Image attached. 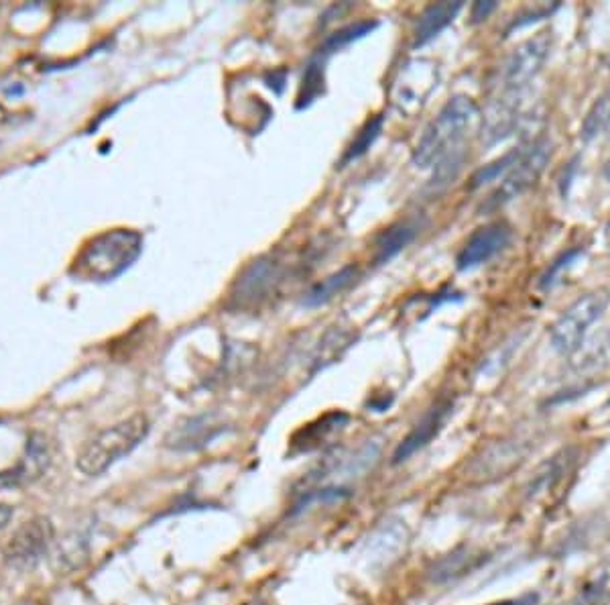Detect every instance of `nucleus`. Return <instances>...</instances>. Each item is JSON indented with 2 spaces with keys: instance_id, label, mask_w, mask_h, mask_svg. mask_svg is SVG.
Returning <instances> with one entry per match:
<instances>
[{
  "instance_id": "f257e3e1",
  "label": "nucleus",
  "mask_w": 610,
  "mask_h": 605,
  "mask_svg": "<svg viewBox=\"0 0 610 605\" xmlns=\"http://www.w3.org/2000/svg\"><path fill=\"white\" fill-rule=\"evenodd\" d=\"M478 119L481 109L474 98L452 96L423 131L422 139L413 151V163L422 170H430L460 156V147L466 141L470 131L476 127Z\"/></svg>"
},
{
  "instance_id": "f03ea898",
  "label": "nucleus",
  "mask_w": 610,
  "mask_h": 605,
  "mask_svg": "<svg viewBox=\"0 0 610 605\" xmlns=\"http://www.w3.org/2000/svg\"><path fill=\"white\" fill-rule=\"evenodd\" d=\"M142 237L130 229H114L90 240L76 257L74 273L90 282H110L141 256Z\"/></svg>"
},
{
  "instance_id": "7ed1b4c3",
  "label": "nucleus",
  "mask_w": 610,
  "mask_h": 605,
  "mask_svg": "<svg viewBox=\"0 0 610 605\" xmlns=\"http://www.w3.org/2000/svg\"><path fill=\"white\" fill-rule=\"evenodd\" d=\"M151 432V422L145 415H133L95 434L78 450L76 467L88 478L107 473L112 465L130 455Z\"/></svg>"
},
{
  "instance_id": "20e7f679",
  "label": "nucleus",
  "mask_w": 610,
  "mask_h": 605,
  "mask_svg": "<svg viewBox=\"0 0 610 605\" xmlns=\"http://www.w3.org/2000/svg\"><path fill=\"white\" fill-rule=\"evenodd\" d=\"M549 51H551L549 33H537L535 37H530L527 41L516 46L499 67L495 96L527 95L533 81L548 62Z\"/></svg>"
},
{
  "instance_id": "39448f33",
  "label": "nucleus",
  "mask_w": 610,
  "mask_h": 605,
  "mask_svg": "<svg viewBox=\"0 0 610 605\" xmlns=\"http://www.w3.org/2000/svg\"><path fill=\"white\" fill-rule=\"evenodd\" d=\"M609 289H595L570 304L551 326V345L562 355H572L586 341V333L609 308Z\"/></svg>"
},
{
  "instance_id": "423d86ee",
  "label": "nucleus",
  "mask_w": 610,
  "mask_h": 605,
  "mask_svg": "<svg viewBox=\"0 0 610 605\" xmlns=\"http://www.w3.org/2000/svg\"><path fill=\"white\" fill-rule=\"evenodd\" d=\"M551 144L544 137H537L527 145H521V153L515 163L509 168V172L502 175L499 188L493 192V196L486 202V210L502 207L525 192L532 190L537 180L546 172V165L551 160Z\"/></svg>"
},
{
  "instance_id": "0eeeda50",
  "label": "nucleus",
  "mask_w": 610,
  "mask_h": 605,
  "mask_svg": "<svg viewBox=\"0 0 610 605\" xmlns=\"http://www.w3.org/2000/svg\"><path fill=\"white\" fill-rule=\"evenodd\" d=\"M282 266L273 257H259L238 275L231 289L228 306L235 310H254L277 292L282 284Z\"/></svg>"
},
{
  "instance_id": "6e6552de",
  "label": "nucleus",
  "mask_w": 610,
  "mask_h": 605,
  "mask_svg": "<svg viewBox=\"0 0 610 605\" xmlns=\"http://www.w3.org/2000/svg\"><path fill=\"white\" fill-rule=\"evenodd\" d=\"M439 82L438 65L430 60H411L407 62L399 76L393 82V107L406 116H413L422 111L430 95L436 90Z\"/></svg>"
},
{
  "instance_id": "1a4fd4ad",
  "label": "nucleus",
  "mask_w": 610,
  "mask_h": 605,
  "mask_svg": "<svg viewBox=\"0 0 610 605\" xmlns=\"http://www.w3.org/2000/svg\"><path fill=\"white\" fill-rule=\"evenodd\" d=\"M55 539V530L46 516H35L23 522L2 546V557L13 567H35L48 555Z\"/></svg>"
},
{
  "instance_id": "9d476101",
  "label": "nucleus",
  "mask_w": 610,
  "mask_h": 605,
  "mask_svg": "<svg viewBox=\"0 0 610 605\" xmlns=\"http://www.w3.org/2000/svg\"><path fill=\"white\" fill-rule=\"evenodd\" d=\"M511 237H513L511 226L502 221L476 229L458 254L456 259L458 270L469 271L485 266L493 257L499 256L509 247Z\"/></svg>"
},
{
  "instance_id": "9b49d317",
  "label": "nucleus",
  "mask_w": 610,
  "mask_h": 605,
  "mask_svg": "<svg viewBox=\"0 0 610 605\" xmlns=\"http://www.w3.org/2000/svg\"><path fill=\"white\" fill-rule=\"evenodd\" d=\"M452 412H455V399L444 398L436 402L423 415L422 420L413 427V431L409 432L406 439L401 441V445L395 448L393 462L399 465V462L409 461L415 453L422 450L423 446L430 445L441 432V429L446 427V422H448V418H450Z\"/></svg>"
},
{
  "instance_id": "f8f14e48",
  "label": "nucleus",
  "mask_w": 610,
  "mask_h": 605,
  "mask_svg": "<svg viewBox=\"0 0 610 605\" xmlns=\"http://www.w3.org/2000/svg\"><path fill=\"white\" fill-rule=\"evenodd\" d=\"M226 431H228V427L220 420L219 416H196V418L182 422L179 427H175L170 432V436L165 439V445L179 453H191V450H200L203 446L210 445Z\"/></svg>"
},
{
  "instance_id": "ddd939ff",
  "label": "nucleus",
  "mask_w": 610,
  "mask_h": 605,
  "mask_svg": "<svg viewBox=\"0 0 610 605\" xmlns=\"http://www.w3.org/2000/svg\"><path fill=\"white\" fill-rule=\"evenodd\" d=\"M49 462H51V450H49L46 436L33 434L25 457L16 462L11 471L0 473V490L33 483L35 479L41 478L48 471Z\"/></svg>"
},
{
  "instance_id": "4468645a",
  "label": "nucleus",
  "mask_w": 610,
  "mask_h": 605,
  "mask_svg": "<svg viewBox=\"0 0 610 605\" xmlns=\"http://www.w3.org/2000/svg\"><path fill=\"white\" fill-rule=\"evenodd\" d=\"M523 459H525V448H521V445L515 443H501L485 450L483 459L474 462L472 478H478L481 481L505 478L507 473L519 467Z\"/></svg>"
},
{
  "instance_id": "2eb2a0df",
  "label": "nucleus",
  "mask_w": 610,
  "mask_h": 605,
  "mask_svg": "<svg viewBox=\"0 0 610 605\" xmlns=\"http://www.w3.org/2000/svg\"><path fill=\"white\" fill-rule=\"evenodd\" d=\"M350 422V416L346 412H328V415L318 418L312 424L303 427L301 431L294 434L291 439V455H301V453H310L324 445L328 439H332L336 432L343 431L346 424Z\"/></svg>"
},
{
  "instance_id": "dca6fc26",
  "label": "nucleus",
  "mask_w": 610,
  "mask_h": 605,
  "mask_svg": "<svg viewBox=\"0 0 610 605\" xmlns=\"http://www.w3.org/2000/svg\"><path fill=\"white\" fill-rule=\"evenodd\" d=\"M462 7H464L462 2H434L425 7L422 15L418 16V25L413 32V48H423L425 44L436 39L439 33L455 23Z\"/></svg>"
},
{
  "instance_id": "f3484780",
  "label": "nucleus",
  "mask_w": 610,
  "mask_h": 605,
  "mask_svg": "<svg viewBox=\"0 0 610 605\" xmlns=\"http://www.w3.org/2000/svg\"><path fill=\"white\" fill-rule=\"evenodd\" d=\"M420 229L422 224L418 221H401L385 229L375 243L376 266H383L391 261L393 257L399 256L420 235Z\"/></svg>"
},
{
  "instance_id": "a211bd4d",
  "label": "nucleus",
  "mask_w": 610,
  "mask_h": 605,
  "mask_svg": "<svg viewBox=\"0 0 610 605\" xmlns=\"http://www.w3.org/2000/svg\"><path fill=\"white\" fill-rule=\"evenodd\" d=\"M357 277H359L357 266H346L340 271L329 273L328 277H324L322 282L310 287V292L303 296V306L315 308V306L329 302L332 298H336L338 294H343L345 289L352 286L357 282Z\"/></svg>"
},
{
  "instance_id": "6ab92c4d",
  "label": "nucleus",
  "mask_w": 610,
  "mask_h": 605,
  "mask_svg": "<svg viewBox=\"0 0 610 605\" xmlns=\"http://www.w3.org/2000/svg\"><path fill=\"white\" fill-rule=\"evenodd\" d=\"M574 361L572 367L578 373H595V371H602L605 367L610 366V335L602 333L596 335L590 341H584L578 349L572 353Z\"/></svg>"
},
{
  "instance_id": "aec40b11",
  "label": "nucleus",
  "mask_w": 610,
  "mask_h": 605,
  "mask_svg": "<svg viewBox=\"0 0 610 605\" xmlns=\"http://www.w3.org/2000/svg\"><path fill=\"white\" fill-rule=\"evenodd\" d=\"M324 90H326V58L315 53L312 60H310V64L306 65L303 78H301V84H299L296 107H298L299 111L312 107L313 102L324 95Z\"/></svg>"
},
{
  "instance_id": "412c9836",
  "label": "nucleus",
  "mask_w": 610,
  "mask_h": 605,
  "mask_svg": "<svg viewBox=\"0 0 610 605\" xmlns=\"http://www.w3.org/2000/svg\"><path fill=\"white\" fill-rule=\"evenodd\" d=\"M376 27H378L376 21H359V23H352L348 27H343V29L332 33V35L324 39L322 48L318 49V55L328 60V55L345 49L346 46H350L354 41H359V39L366 37V35H371V33L375 32Z\"/></svg>"
},
{
  "instance_id": "4be33fe9",
  "label": "nucleus",
  "mask_w": 610,
  "mask_h": 605,
  "mask_svg": "<svg viewBox=\"0 0 610 605\" xmlns=\"http://www.w3.org/2000/svg\"><path fill=\"white\" fill-rule=\"evenodd\" d=\"M385 127V116L383 114H375V116H371L362 127H360L359 133H357V137L352 139V144L348 145V149H346L345 158H343V165L346 163H350V161L359 160L362 158L373 144H375L376 139H378V135H381V131Z\"/></svg>"
},
{
  "instance_id": "5701e85b",
  "label": "nucleus",
  "mask_w": 610,
  "mask_h": 605,
  "mask_svg": "<svg viewBox=\"0 0 610 605\" xmlns=\"http://www.w3.org/2000/svg\"><path fill=\"white\" fill-rule=\"evenodd\" d=\"M483 555H474V553H455L450 557L441 558L436 569H434V581H450V579H458L462 575L469 573L472 569L478 567V563L483 560Z\"/></svg>"
},
{
  "instance_id": "b1692460",
  "label": "nucleus",
  "mask_w": 610,
  "mask_h": 605,
  "mask_svg": "<svg viewBox=\"0 0 610 605\" xmlns=\"http://www.w3.org/2000/svg\"><path fill=\"white\" fill-rule=\"evenodd\" d=\"M519 153H521V147H516L513 151L505 153L499 160L490 161L488 165L481 168L476 174L472 175V180H470V190H478V188H483L486 184L501 182L502 175L509 172V168L515 163Z\"/></svg>"
},
{
  "instance_id": "393cba45",
  "label": "nucleus",
  "mask_w": 610,
  "mask_h": 605,
  "mask_svg": "<svg viewBox=\"0 0 610 605\" xmlns=\"http://www.w3.org/2000/svg\"><path fill=\"white\" fill-rule=\"evenodd\" d=\"M610 116V92L600 96L593 104V109L586 114L584 123H582V137L586 141L595 139L596 135H600L605 128H607V123H609Z\"/></svg>"
},
{
  "instance_id": "a878e982",
  "label": "nucleus",
  "mask_w": 610,
  "mask_h": 605,
  "mask_svg": "<svg viewBox=\"0 0 610 605\" xmlns=\"http://www.w3.org/2000/svg\"><path fill=\"white\" fill-rule=\"evenodd\" d=\"M352 345V335L346 333V331H329L324 343H320V349H318V367L328 366V363H334L336 357H340L348 347Z\"/></svg>"
},
{
  "instance_id": "bb28decb",
  "label": "nucleus",
  "mask_w": 610,
  "mask_h": 605,
  "mask_svg": "<svg viewBox=\"0 0 610 605\" xmlns=\"http://www.w3.org/2000/svg\"><path fill=\"white\" fill-rule=\"evenodd\" d=\"M580 256H582V251H580V249H574V251H568V254H563L562 257H558V259L549 266L548 271L544 273L541 287L548 289V287L556 286L563 275V270H568Z\"/></svg>"
},
{
  "instance_id": "cd10ccee",
  "label": "nucleus",
  "mask_w": 610,
  "mask_h": 605,
  "mask_svg": "<svg viewBox=\"0 0 610 605\" xmlns=\"http://www.w3.org/2000/svg\"><path fill=\"white\" fill-rule=\"evenodd\" d=\"M495 9H497V2H476L472 7V21L474 23L485 21L486 16L490 15Z\"/></svg>"
},
{
  "instance_id": "c85d7f7f",
  "label": "nucleus",
  "mask_w": 610,
  "mask_h": 605,
  "mask_svg": "<svg viewBox=\"0 0 610 605\" xmlns=\"http://www.w3.org/2000/svg\"><path fill=\"white\" fill-rule=\"evenodd\" d=\"M11 518H13V508L7 506V504H0V530L7 528V524L11 522Z\"/></svg>"
},
{
  "instance_id": "c756f323",
  "label": "nucleus",
  "mask_w": 610,
  "mask_h": 605,
  "mask_svg": "<svg viewBox=\"0 0 610 605\" xmlns=\"http://www.w3.org/2000/svg\"><path fill=\"white\" fill-rule=\"evenodd\" d=\"M535 604V597L527 595V597H519V600H505V602H497V604L490 605H533Z\"/></svg>"
},
{
  "instance_id": "7c9ffc66",
  "label": "nucleus",
  "mask_w": 610,
  "mask_h": 605,
  "mask_svg": "<svg viewBox=\"0 0 610 605\" xmlns=\"http://www.w3.org/2000/svg\"><path fill=\"white\" fill-rule=\"evenodd\" d=\"M605 177L610 182V160L607 161V165H605Z\"/></svg>"
},
{
  "instance_id": "2f4dec72",
  "label": "nucleus",
  "mask_w": 610,
  "mask_h": 605,
  "mask_svg": "<svg viewBox=\"0 0 610 605\" xmlns=\"http://www.w3.org/2000/svg\"><path fill=\"white\" fill-rule=\"evenodd\" d=\"M605 235H607V240L610 243V223L607 224V231H605Z\"/></svg>"
},
{
  "instance_id": "473e14b6",
  "label": "nucleus",
  "mask_w": 610,
  "mask_h": 605,
  "mask_svg": "<svg viewBox=\"0 0 610 605\" xmlns=\"http://www.w3.org/2000/svg\"><path fill=\"white\" fill-rule=\"evenodd\" d=\"M605 131H607V135H609L610 137V116H609V123H607V128H605Z\"/></svg>"
},
{
  "instance_id": "72a5a7b5",
  "label": "nucleus",
  "mask_w": 610,
  "mask_h": 605,
  "mask_svg": "<svg viewBox=\"0 0 610 605\" xmlns=\"http://www.w3.org/2000/svg\"><path fill=\"white\" fill-rule=\"evenodd\" d=\"M609 406H610V399H609Z\"/></svg>"
}]
</instances>
